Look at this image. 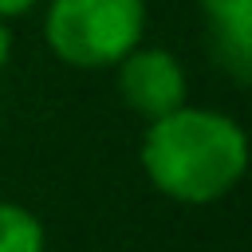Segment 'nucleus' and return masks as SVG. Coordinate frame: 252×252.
Masks as SVG:
<instances>
[{
	"label": "nucleus",
	"instance_id": "obj_1",
	"mask_svg": "<svg viewBox=\"0 0 252 252\" xmlns=\"http://www.w3.org/2000/svg\"><path fill=\"white\" fill-rule=\"evenodd\" d=\"M142 165L165 197L205 205L240 181L248 165V142L232 118L201 106H177L173 114L150 122Z\"/></svg>",
	"mask_w": 252,
	"mask_h": 252
},
{
	"label": "nucleus",
	"instance_id": "obj_2",
	"mask_svg": "<svg viewBox=\"0 0 252 252\" xmlns=\"http://www.w3.org/2000/svg\"><path fill=\"white\" fill-rule=\"evenodd\" d=\"M146 28L142 0H51L43 35L71 67H114Z\"/></svg>",
	"mask_w": 252,
	"mask_h": 252
},
{
	"label": "nucleus",
	"instance_id": "obj_3",
	"mask_svg": "<svg viewBox=\"0 0 252 252\" xmlns=\"http://www.w3.org/2000/svg\"><path fill=\"white\" fill-rule=\"evenodd\" d=\"M118 94L142 114V118H165L177 106H185V71L181 63L161 47H134L118 63Z\"/></svg>",
	"mask_w": 252,
	"mask_h": 252
},
{
	"label": "nucleus",
	"instance_id": "obj_4",
	"mask_svg": "<svg viewBox=\"0 0 252 252\" xmlns=\"http://www.w3.org/2000/svg\"><path fill=\"white\" fill-rule=\"evenodd\" d=\"M201 16H205L213 59L236 83H248V75H252V0H201Z\"/></svg>",
	"mask_w": 252,
	"mask_h": 252
},
{
	"label": "nucleus",
	"instance_id": "obj_5",
	"mask_svg": "<svg viewBox=\"0 0 252 252\" xmlns=\"http://www.w3.org/2000/svg\"><path fill=\"white\" fill-rule=\"evenodd\" d=\"M0 252H43L39 220L12 201H0Z\"/></svg>",
	"mask_w": 252,
	"mask_h": 252
},
{
	"label": "nucleus",
	"instance_id": "obj_6",
	"mask_svg": "<svg viewBox=\"0 0 252 252\" xmlns=\"http://www.w3.org/2000/svg\"><path fill=\"white\" fill-rule=\"evenodd\" d=\"M35 0H0V20H8V16H20V12H28Z\"/></svg>",
	"mask_w": 252,
	"mask_h": 252
},
{
	"label": "nucleus",
	"instance_id": "obj_7",
	"mask_svg": "<svg viewBox=\"0 0 252 252\" xmlns=\"http://www.w3.org/2000/svg\"><path fill=\"white\" fill-rule=\"evenodd\" d=\"M8 51H12V35H8V28H4V20H0V67L8 63Z\"/></svg>",
	"mask_w": 252,
	"mask_h": 252
}]
</instances>
